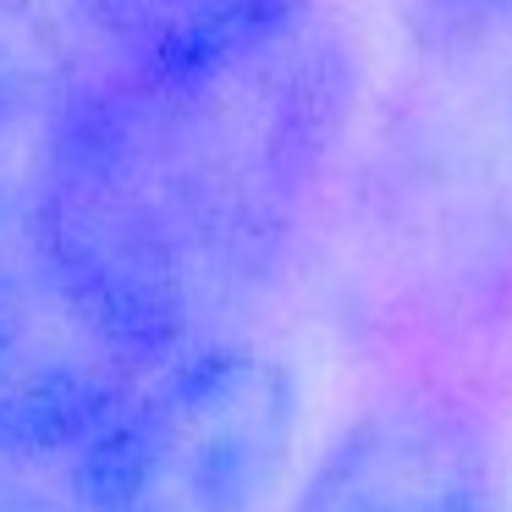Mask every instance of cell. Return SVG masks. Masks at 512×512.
Returning a JSON list of instances; mask_svg holds the SVG:
<instances>
[{
  "label": "cell",
  "mask_w": 512,
  "mask_h": 512,
  "mask_svg": "<svg viewBox=\"0 0 512 512\" xmlns=\"http://www.w3.org/2000/svg\"><path fill=\"white\" fill-rule=\"evenodd\" d=\"M364 111L331 6L193 67H83L17 226L160 369L248 331L325 232Z\"/></svg>",
  "instance_id": "obj_1"
},
{
  "label": "cell",
  "mask_w": 512,
  "mask_h": 512,
  "mask_svg": "<svg viewBox=\"0 0 512 512\" xmlns=\"http://www.w3.org/2000/svg\"><path fill=\"white\" fill-rule=\"evenodd\" d=\"M364 331L468 342L512 325V12L413 28L325 215Z\"/></svg>",
  "instance_id": "obj_2"
},
{
  "label": "cell",
  "mask_w": 512,
  "mask_h": 512,
  "mask_svg": "<svg viewBox=\"0 0 512 512\" xmlns=\"http://www.w3.org/2000/svg\"><path fill=\"white\" fill-rule=\"evenodd\" d=\"M298 424V369L243 331L160 364L61 474L83 512H265Z\"/></svg>",
  "instance_id": "obj_3"
},
{
  "label": "cell",
  "mask_w": 512,
  "mask_h": 512,
  "mask_svg": "<svg viewBox=\"0 0 512 512\" xmlns=\"http://www.w3.org/2000/svg\"><path fill=\"white\" fill-rule=\"evenodd\" d=\"M155 369L34 248L0 232V463L67 468Z\"/></svg>",
  "instance_id": "obj_4"
},
{
  "label": "cell",
  "mask_w": 512,
  "mask_h": 512,
  "mask_svg": "<svg viewBox=\"0 0 512 512\" xmlns=\"http://www.w3.org/2000/svg\"><path fill=\"white\" fill-rule=\"evenodd\" d=\"M287 512H512V479L468 391L397 380L347 413Z\"/></svg>",
  "instance_id": "obj_5"
},
{
  "label": "cell",
  "mask_w": 512,
  "mask_h": 512,
  "mask_svg": "<svg viewBox=\"0 0 512 512\" xmlns=\"http://www.w3.org/2000/svg\"><path fill=\"white\" fill-rule=\"evenodd\" d=\"M331 0H61L83 67L171 72L248 50Z\"/></svg>",
  "instance_id": "obj_6"
},
{
  "label": "cell",
  "mask_w": 512,
  "mask_h": 512,
  "mask_svg": "<svg viewBox=\"0 0 512 512\" xmlns=\"http://www.w3.org/2000/svg\"><path fill=\"white\" fill-rule=\"evenodd\" d=\"M39 474H45V468L0 463V512H83L78 496L67 490V479H61V490H56Z\"/></svg>",
  "instance_id": "obj_7"
},
{
  "label": "cell",
  "mask_w": 512,
  "mask_h": 512,
  "mask_svg": "<svg viewBox=\"0 0 512 512\" xmlns=\"http://www.w3.org/2000/svg\"><path fill=\"white\" fill-rule=\"evenodd\" d=\"M413 28H446V23H474L490 12H512V0H408Z\"/></svg>",
  "instance_id": "obj_8"
},
{
  "label": "cell",
  "mask_w": 512,
  "mask_h": 512,
  "mask_svg": "<svg viewBox=\"0 0 512 512\" xmlns=\"http://www.w3.org/2000/svg\"><path fill=\"white\" fill-rule=\"evenodd\" d=\"M0 6H6V0H0Z\"/></svg>",
  "instance_id": "obj_9"
}]
</instances>
